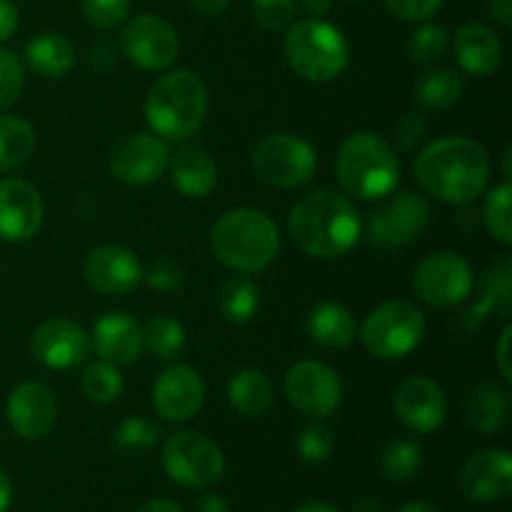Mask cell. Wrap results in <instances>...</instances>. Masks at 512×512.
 Segmentation results:
<instances>
[{
	"label": "cell",
	"mask_w": 512,
	"mask_h": 512,
	"mask_svg": "<svg viewBox=\"0 0 512 512\" xmlns=\"http://www.w3.org/2000/svg\"><path fill=\"white\" fill-rule=\"evenodd\" d=\"M415 178L440 203L470 205L488 188L490 155L478 140L463 135L433 140L415 158Z\"/></svg>",
	"instance_id": "cell-1"
},
{
	"label": "cell",
	"mask_w": 512,
	"mask_h": 512,
	"mask_svg": "<svg viewBox=\"0 0 512 512\" xmlns=\"http://www.w3.org/2000/svg\"><path fill=\"white\" fill-rule=\"evenodd\" d=\"M293 243L313 258H340L358 245L363 218L353 200L333 190L305 195L288 215Z\"/></svg>",
	"instance_id": "cell-2"
},
{
	"label": "cell",
	"mask_w": 512,
	"mask_h": 512,
	"mask_svg": "<svg viewBox=\"0 0 512 512\" xmlns=\"http://www.w3.org/2000/svg\"><path fill=\"white\" fill-rule=\"evenodd\" d=\"M210 248L223 265L240 275L268 268L280 253L278 225L253 208H235L220 215L210 233Z\"/></svg>",
	"instance_id": "cell-3"
},
{
	"label": "cell",
	"mask_w": 512,
	"mask_h": 512,
	"mask_svg": "<svg viewBox=\"0 0 512 512\" xmlns=\"http://www.w3.org/2000/svg\"><path fill=\"white\" fill-rule=\"evenodd\" d=\"M208 113V88L193 70L160 75L145 98V120L155 135L173 143L193 138Z\"/></svg>",
	"instance_id": "cell-4"
},
{
	"label": "cell",
	"mask_w": 512,
	"mask_h": 512,
	"mask_svg": "<svg viewBox=\"0 0 512 512\" xmlns=\"http://www.w3.org/2000/svg\"><path fill=\"white\" fill-rule=\"evenodd\" d=\"M340 188L358 200H383L398 188L400 163L388 140L373 130L348 135L335 155Z\"/></svg>",
	"instance_id": "cell-5"
},
{
	"label": "cell",
	"mask_w": 512,
	"mask_h": 512,
	"mask_svg": "<svg viewBox=\"0 0 512 512\" xmlns=\"http://www.w3.org/2000/svg\"><path fill=\"white\" fill-rule=\"evenodd\" d=\"M285 60L308 83L335 80L350 63V43L343 30L323 18H305L288 25Z\"/></svg>",
	"instance_id": "cell-6"
},
{
	"label": "cell",
	"mask_w": 512,
	"mask_h": 512,
	"mask_svg": "<svg viewBox=\"0 0 512 512\" xmlns=\"http://www.w3.org/2000/svg\"><path fill=\"white\" fill-rule=\"evenodd\" d=\"M423 310L408 300H385L360 325V343L380 360H400L413 353L425 338Z\"/></svg>",
	"instance_id": "cell-7"
},
{
	"label": "cell",
	"mask_w": 512,
	"mask_h": 512,
	"mask_svg": "<svg viewBox=\"0 0 512 512\" xmlns=\"http://www.w3.org/2000/svg\"><path fill=\"white\" fill-rule=\"evenodd\" d=\"M255 175L273 188L293 190L310 183L318 170V153L308 140L290 133L268 135L250 155Z\"/></svg>",
	"instance_id": "cell-8"
},
{
	"label": "cell",
	"mask_w": 512,
	"mask_h": 512,
	"mask_svg": "<svg viewBox=\"0 0 512 512\" xmlns=\"http://www.w3.org/2000/svg\"><path fill=\"white\" fill-rule=\"evenodd\" d=\"M163 468L173 483L190 490H205L225 473L223 450L200 433H175L163 445Z\"/></svg>",
	"instance_id": "cell-9"
},
{
	"label": "cell",
	"mask_w": 512,
	"mask_h": 512,
	"mask_svg": "<svg viewBox=\"0 0 512 512\" xmlns=\"http://www.w3.org/2000/svg\"><path fill=\"white\" fill-rule=\"evenodd\" d=\"M430 218L433 213H430L428 200L423 195L403 190V193L390 195L388 203L370 215L365 235H368V243L380 250L405 248L423 235Z\"/></svg>",
	"instance_id": "cell-10"
},
{
	"label": "cell",
	"mask_w": 512,
	"mask_h": 512,
	"mask_svg": "<svg viewBox=\"0 0 512 512\" xmlns=\"http://www.w3.org/2000/svg\"><path fill=\"white\" fill-rule=\"evenodd\" d=\"M413 290L433 308H453L473 290V268L463 255L440 250L420 260L413 273Z\"/></svg>",
	"instance_id": "cell-11"
},
{
	"label": "cell",
	"mask_w": 512,
	"mask_h": 512,
	"mask_svg": "<svg viewBox=\"0 0 512 512\" xmlns=\"http://www.w3.org/2000/svg\"><path fill=\"white\" fill-rule=\"evenodd\" d=\"M285 395L298 413L323 420L330 418L343 403V383L330 365L320 360H303L285 375Z\"/></svg>",
	"instance_id": "cell-12"
},
{
	"label": "cell",
	"mask_w": 512,
	"mask_h": 512,
	"mask_svg": "<svg viewBox=\"0 0 512 512\" xmlns=\"http://www.w3.org/2000/svg\"><path fill=\"white\" fill-rule=\"evenodd\" d=\"M120 50L138 68L165 70L178 58V30L160 15H138L120 33Z\"/></svg>",
	"instance_id": "cell-13"
},
{
	"label": "cell",
	"mask_w": 512,
	"mask_h": 512,
	"mask_svg": "<svg viewBox=\"0 0 512 512\" xmlns=\"http://www.w3.org/2000/svg\"><path fill=\"white\" fill-rule=\"evenodd\" d=\"M143 270V263L133 250L113 243L93 248L85 255L83 263L85 283L95 293L110 295V298H123L138 290V285L143 283Z\"/></svg>",
	"instance_id": "cell-14"
},
{
	"label": "cell",
	"mask_w": 512,
	"mask_h": 512,
	"mask_svg": "<svg viewBox=\"0 0 512 512\" xmlns=\"http://www.w3.org/2000/svg\"><path fill=\"white\" fill-rule=\"evenodd\" d=\"M168 145L148 133L125 135L110 150V173L125 185H150L168 170Z\"/></svg>",
	"instance_id": "cell-15"
},
{
	"label": "cell",
	"mask_w": 512,
	"mask_h": 512,
	"mask_svg": "<svg viewBox=\"0 0 512 512\" xmlns=\"http://www.w3.org/2000/svg\"><path fill=\"white\" fill-rule=\"evenodd\" d=\"M90 335L73 320H45L30 338V355L48 370H68L85 363L90 355Z\"/></svg>",
	"instance_id": "cell-16"
},
{
	"label": "cell",
	"mask_w": 512,
	"mask_h": 512,
	"mask_svg": "<svg viewBox=\"0 0 512 512\" xmlns=\"http://www.w3.org/2000/svg\"><path fill=\"white\" fill-rule=\"evenodd\" d=\"M393 408L400 423L413 433H435L448 415V395L435 380L415 375L398 385Z\"/></svg>",
	"instance_id": "cell-17"
},
{
	"label": "cell",
	"mask_w": 512,
	"mask_h": 512,
	"mask_svg": "<svg viewBox=\"0 0 512 512\" xmlns=\"http://www.w3.org/2000/svg\"><path fill=\"white\" fill-rule=\"evenodd\" d=\"M205 385L190 365H170L153 385V410L168 423H185L203 408Z\"/></svg>",
	"instance_id": "cell-18"
},
{
	"label": "cell",
	"mask_w": 512,
	"mask_h": 512,
	"mask_svg": "<svg viewBox=\"0 0 512 512\" xmlns=\"http://www.w3.org/2000/svg\"><path fill=\"white\" fill-rule=\"evenodd\" d=\"M10 428L23 440H43L58 423V400L43 383H20L5 403Z\"/></svg>",
	"instance_id": "cell-19"
},
{
	"label": "cell",
	"mask_w": 512,
	"mask_h": 512,
	"mask_svg": "<svg viewBox=\"0 0 512 512\" xmlns=\"http://www.w3.org/2000/svg\"><path fill=\"white\" fill-rule=\"evenodd\" d=\"M43 215V198L28 180H0V240L25 243L40 230Z\"/></svg>",
	"instance_id": "cell-20"
},
{
	"label": "cell",
	"mask_w": 512,
	"mask_h": 512,
	"mask_svg": "<svg viewBox=\"0 0 512 512\" xmlns=\"http://www.w3.org/2000/svg\"><path fill=\"white\" fill-rule=\"evenodd\" d=\"M460 490L475 503H498L512 490V458L508 450L488 448L475 453L460 470Z\"/></svg>",
	"instance_id": "cell-21"
},
{
	"label": "cell",
	"mask_w": 512,
	"mask_h": 512,
	"mask_svg": "<svg viewBox=\"0 0 512 512\" xmlns=\"http://www.w3.org/2000/svg\"><path fill=\"white\" fill-rule=\"evenodd\" d=\"M90 343L105 363L115 365V368L133 365L143 350V328L133 315L113 310V313H105L103 318H98Z\"/></svg>",
	"instance_id": "cell-22"
},
{
	"label": "cell",
	"mask_w": 512,
	"mask_h": 512,
	"mask_svg": "<svg viewBox=\"0 0 512 512\" xmlns=\"http://www.w3.org/2000/svg\"><path fill=\"white\" fill-rule=\"evenodd\" d=\"M453 53L460 68L473 78H490L503 65V43L483 23L460 25L453 40Z\"/></svg>",
	"instance_id": "cell-23"
},
{
	"label": "cell",
	"mask_w": 512,
	"mask_h": 512,
	"mask_svg": "<svg viewBox=\"0 0 512 512\" xmlns=\"http://www.w3.org/2000/svg\"><path fill=\"white\" fill-rule=\"evenodd\" d=\"M512 305V263L508 258L498 260L495 265H490L485 270L483 280H480V298L460 315L458 328L463 330L465 335L475 333L480 325L488 320V315L510 313Z\"/></svg>",
	"instance_id": "cell-24"
},
{
	"label": "cell",
	"mask_w": 512,
	"mask_h": 512,
	"mask_svg": "<svg viewBox=\"0 0 512 512\" xmlns=\"http://www.w3.org/2000/svg\"><path fill=\"white\" fill-rule=\"evenodd\" d=\"M170 180L185 198L200 200L218 185V163L203 145H183L170 158Z\"/></svg>",
	"instance_id": "cell-25"
},
{
	"label": "cell",
	"mask_w": 512,
	"mask_h": 512,
	"mask_svg": "<svg viewBox=\"0 0 512 512\" xmlns=\"http://www.w3.org/2000/svg\"><path fill=\"white\" fill-rule=\"evenodd\" d=\"M510 415L508 390L498 383H480L465 400V423L478 435H493L505 428Z\"/></svg>",
	"instance_id": "cell-26"
},
{
	"label": "cell",
	"mask_w": 512,
	"mask_h": 512,
	"mask_svg": "<svg viewBox=\"0 0 512 512\" xmlns=\"http://www.w3.org/2000/svg\"><path fill=\"white\" fill-rule=\"evenodd\" d=\"M308 333L320 348L345 350L358 338L353 313L340 303H318L308 313Z\"/></svg>",
	"instance_id": "cell-27"
},
{
	"label": "cell",
	"mask_w": 512,
	"mask_h": 512,
	"mask_svg": "<svg viewBox=\"0 0 512 512\" xmlns=\"http://www.w3.org/2000/svg\"><path fill=\"white\" fill-rule=\"evenodd\" d=\"M25 63L45 80H60L73 70L75 45L60 33H40L25 45Z\"/></svg>",
	"instance_id": "cell-28"
},
{
	"label": "cell",
	"mask_w": 512,
	"mask_h": 512,
	"mask_svg": "<svg viewBox=\"0 0 512 512\" xmlns=\"http://www.w3.org/2000/svg\"><path fill=\"white\" fill-rule=\"evenodd\" d=\"M415 103L425 113H440L465 95V78L453 68H433L415 83Z\"/></svg>",
	"instance_id": "cell-29"
},
{
	"label": "cell",
	"mask_w": 512,
	"mask_h": 512,
	"mask_svg": "<svg viewBox=\"0 0 512 512\" xmlns=\"http://www.w3.org/2000/svg\"><path fill=\"white\" fill-rule=\"evenodd\" d=\"M228 400L245 418H260L273 405V383L263 370L243 368L230 378Z\"/></svg>",
	"instance_id": "cell-30"
},
{
	"label": "cell",
	"mask_w": 512,
	"mask_h": 512,
	"mask_svg": "<svg viewBox=\"0 0 512 512\" xmlns=\"http://www.w3.org/2000/svg\"><path fill=\"white\" fill-rule=\"evenodd\" d=\"M35 128L18 115H0V173L20 168L35 153Z\"/></svg>",
	"instance_id": "cell-31"
},
{
	"label": "cell",
	"mask_w": 512,
	"mask_h": 512,
	"mask_svg": "<svg viewBox=\"0 0 512 512\" xmlns=\"http://www.w3.org/2000/svg\"><path fill=\"white\" fill-rule=\"evenodd\" d=\"M218 308L223 313V318L230 320V323L243 325L248 320H253L260 308L258 283L245 278V275L225 280L218 290Z\"/></svg>",
	"instance_id": "cell-32"
},
{
	"label": "cell",
	"mask_w": 512,
	"mask_h": 512,
	"mask_svg": "<svg viewBox=\"0 0 512 512\" xmlns=\"http://www.w3.org/2000/svg\"><path fill=\"white\" fill-rule=\"evenodd\" d=\"M143 348L160 360L178 358L185 348V328L170 315H153L143 328Z\"/></svg>",
	"instance_id": "cell-33"
},
{
	"label": "cell",
	"mask_w": 512,
	"mask_h": 512,
	"mask_svg": "<svg viewBox=\"0 0 512 512\" xmlns=\"http://www.w3.org/2000/svg\"><path fill=\"white\" fill-rule=\"evenodd\" d=\"M380 470L393 483H410L423 470V450L415 440H393L380 455Z\"/></svg>",
	"instance_id": "cell-34"
},
{
	"label": "cell",
	"mask_w": 512,
	"mask_h": 512,
	"mask_svg": "<svg viewBox=\"0 0 512 512\" xmlns=\"http://www.w3.org/2000/svg\"><path fill=\"white\" fill-rule=\"evenodd\" d=\"M123 388V375L118 373L115 365L105 363V360L88 365V368L83 370V375H80V390H83V395L90 403H115V400L123 395Z\"/></svg>",
	"instance_id": "cell-35"
},
{
	"label": "cell",
	"mask_w": 512,
	"mask_h": 512,
	"mask_svg": "<svg viewBox=\"0 0 512 512\" xmlns=\"http://www.w3.org/2000/svg\"><path fill=\"white\" fill-rule=\"evenodd\" d=\"M450 45V33L445 25L440 23H425L418 30H413V35L405 43L408 50V58L418 65H433L448 53Z\"/></svg>",
	"instance_id": "cell-36"
},
{
	"label": "cell",
	"mask_w": 512,
	"mask_h": 512,
	"mask_svg": "<svg viewBox=\"0 0 512 512\" xmlns=\"http://www.w3.org/2000/svg\"><path fill=\"white\" fill-rule=\"evenodd\" d=\"M510 200H512V188L510 183L495 185L488 193L483 205V223L488 228V233L493 235L498 243L510 245L512 243V218H510Z\"/></svg>",
	"instance_id": "cell-37"
},
{
	"label": "cell",
	"mask_w": 512,
	"mask_h": 512,
	"mask_svg": "<svg viewBox=\"0 0 512 512\" xmlns=\"http://www.w3.org/2000/svg\"><path fill=\"white\" fill-rule=\"evenodd\" d=\"M160 440V428L145 418H125L113 430V445L125 455H143Z\"/></svg>",
	"instance_id": "cell-38"
},
{
	"label": "cell",
	"mask_w": 512,
	"mask_h": 512,
	"mask_svg": "<svg viewBox=\"0 0 512 512\" xmlns=\"http://www.w3.org/2000/svg\"><path fill=\"white\" fill-rule=\"evenodd\" d=\"M25 85V68L13 50H0V113L20 98Z\"/></svg>",
	"instance_id": "cell-39"
},
{
	"label": "cell",
	"mask_w": 512,
	"mask_h": 512,
	"mask_svg": "<svg viewBox=\"0 0 512 512\" xmlns=\"http://www.w3.org/2000/svg\"><path fill=\"white\" fill-rule=\"evenodd\" d=\"M298 10V0H253V18L268 33L288 28Z\"/></svg>",
	"instance_id": "cell-40"
},
{
	"label": "cell",
	"mask_w": 512,
	"mask_h": 512,
	"mask_svg": "<svg viewBox=\"0 0 512 512\" xmlns=\"http://www.w3.org/2000/svg\"><path fill=\"white\" fill-rule=\"evenodd\" d=\"M85 20L100 30H113L125 23L130 13V0H80Z\"/></svg>",
	"instance_id": "cell-41"
},
{
	"label": "cell",
	"mask_w": 512,
	"mask_h": 512,
	"mask_svg": "<svg viewBox=\"0 0 512 512\" xmlns=\"http://www.w3.org/2000/svg\"><path fill=\"white\" fill-rule=\"evenodd\" d=\"M335 450L333 430L325 425H308L298 438V453L305 463H325Z\"/></svg>",
	"instance_id": "cell-42"
},
{
	"label": "cell",
	"mask_w": 512,
	"mask_h": 512,
	"mask_svg": "<svg viewBox=\"0 0 512 512\" xmlns=\"http://www.w3.org/2000/svg\"><path fill=\"white\" fill-rule=\"evenodd\" d=\"M143 280L158 293H173L185 283V268L175 258H158L148 270H143Z\"/></svg>",
	"instance_id": "cell-43"
},
{
	"label": "cell",
	"mask_w": 512,
	"mask_h": 512,
	"mask_svg": "<svg viewBox=\"0 0 512 512\" xmlns=\"http://www.w3.org/2000/svg\"><path fill=\"white\" fill-rule=\"evenodd\" d=\"M390 13L408 23H420V20L433 18L440 10L443 0H385Z\"/></svg>",
	"instance_id": "cell-44"
},
{
	"label": "cell",
	"mask_w": 512,
	"mask_h": 512,
	"mask_svg": "<svg viewBox=\"0 0 512 512\" xmlns=\"http://www.w3.org/2000/svg\"><path fill=\"white\" fill-rule=\"evenodd\" d=\"M425 133H428V123H425L423 115L408 113L395 123L393 140L398 143L400 150H415L423 143Z\"/></svg>",
	"instance_id": "cell-45"
},
{
	"label": "cell",
	"mask_w": 512,
	"mask_h": 512,
	"mask_svg": "<svg viewBox=\"0 0 512 512\" xmlns=\"http://www.w3.org/2000/svg\"><path fill=\"white\" fill-rule=\"evenodd\" d=\"M115 50L110 48L108 43H98V45H93V48H90V53H88V65L90 68H95L98 70V73H105V70H110L115 65Z\"/></svg>",
	"instance_id": "cell-46"
},
{
	"label": "cell",
	"mask_w": 512,
	"mask_h": 512,
	"mask_svg": "<svg viewBox=\"0 0 512 512\" xmlns=\"http://www.w3.org/2000/svg\"><path fill=\"white\" fill-rule=\"evenodd\" d=\"M18 20V8L10 0H0V43L13 38V33L18 30Z\"/></svg>",
	"instance_id": "cell-47"
},
{
	"label": "cell",
	"mask_w": 512,
	"mask_h": 512,
	"mask_svg": "<svg viewBox=\"0 0 512 512\" xmlns=\"http://www.w3.org/2000/svg\"><path fill=\"white\" fill-rule=\"evenodd\" d=\"M510 338H512V325L503 330L498 343V370L505 380H512V365H510Z\"/></svg>",
	"instance_id": "cell-48"
},
{
	"label": "cell",
	"mask_w": 512,
	"mask_h": 512,
	"mask_svg": "<svg viewBox=\"0 0 512 512\" xmlns=\"http://www.w3.org/2000/svg\"><path fill=\"white\" fill-rule=\"evenodd\" d=\"M488 13L493 15V20L503 28L512 25V0H488Z\"/></svg>",
	"instance_id": "cell-49"
},
{
	"label": "cell",
	"mask_w": 512,
	"mask_h": 512,
	"mask_svg": "<svg viewBox=\"0 0 512 512\" xmlns=\"http://www.w3.org/2000/svg\"><path fill=\"white\" fill-rule=\"evenodd\" d=\"M195 512H230L228 500L220 498V495H203V498L195 503Z\"/></svg>",
	"instance_id": "cell-50"
},
{
	"label": "cell",
	"mask_w": 512,
	"mask_h": 512,
	"mask_svg": "<svg viewBox=\"0 0 512 512\" xmlns=\"http://www.w3.org/2000/svg\"><path fill=\"white\" fill-rule=\"evenodd\" d=\"M190 5L203 15H220L228 8L230 0H190Z\"/></svg>",
	"instance_id": "cell-51"
},
{
	"label": "cell",
	"mask_w": 512,
	"mask_h": 512,
	"mask_svg": "<svg viewBox=\"0 0 512 512\" xmlns=\"http://www.w3.org/2000/svg\"><path fill=\"white\" fill-rule=\"evenodd\" d=\"M138 512H185V510L180 508L178 503H173V500L158 498V500H148V503H145Z\"/></svg>",
	"instance_id": "cell-52"
},
{
	"label": "cell",
	"mask_w": 512,
	"mask_h": 512,
	"mask_svg": "<svg viewBox=\"0 0 512 512\" xmlns=\"http://www.w3.org/2000/svg\"><path fill=\"white\" fill-rule=\"evenodd\" d=\"M10 500H13V485H10L8 473L0 468V512H8Z\"/></svg>",
	"instance_id": "cell-53"
},
{
	"label": "cell",
	"mask_w": 512,
	"mask_h": 512,
	"mask_svg": "<svg viewBox=\"0 0 512 512\" xmlns=\"http://www.w3.org/2000/svg\"><path fill=\"white\" fill-rule=\"evenodd\" d=\"M303 10L310 18H323L330 10V0H303Z\"/></svg>",
	"instance_id": "cell-54"
},
{
	"label": "cell",
	"mask_w": 512,
	"mask_h": 512,
	"mask_svg": "<svg viewBox=\"0 0 512 512\" xmlns=\"http://www.w3.org/2000/svg\"><path fill=\"white\" fill-rule=\"evenodd\" d=\"M353 512H385V510H383V505L378 503V500L363 498V500H358V503H355Z\"/></svg>",
	"instance_id": "cell-55"
},
{
	"label": "cell",
	"mask_w": 512,
	"mask_h": 512,
	"mask_svg": "<svg viewBox=\"0 0 512 512\" xmlns=\"http://www.w3.org/2000/svg\"><path fill=\"white\" fill-rule=\"evenodd\" d=\"M400 512H440V510L435 508V505L425 503V500H413V503L403 505V508H400Z\"/></svg>",
	"instance_id": "cell-56"
},
{
	"label": "cell",
	"mask_w": 512,
	"mask_h": 512,
	"mask_svg": "<svg viewBox=\"0 0 512 512\" xmlns=\"http://www.w3.org/2000/svg\"><path fill=\"white\" fill-rule=\"evenodd\" d=\"M295 512H340V510L330 503H305Z\"/></svg>",
	"instance_id": "cell-57"
},
{
	"label": "cell",
	"mask_w": 512,
	"mask_h": 512,
	"mask_svg": "<svg viewBox=\"0 0 512 512\" xmlns=\"http://www.w3.org/2000/svg\"><path fill=\"white\" fill-rule=\"evenodd\" d=\"M350 3H360V0H350Z\"/></svg>",
	"instance_id": "cell-58"
}]
</instances>
